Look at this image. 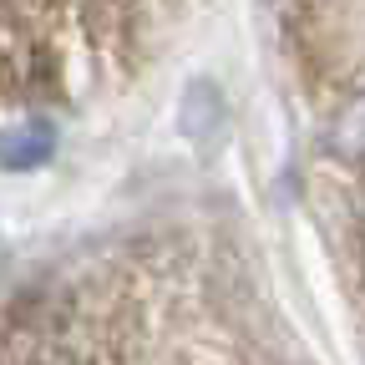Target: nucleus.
I'll use <instances>...</instances> for the list:
<instances>
[{
	"instance_id": "1",
	"label": "nucleus",
	"mask_w": 365,
	"mask_h": 365,
	"mask_svg": "<svg viewBox=\"0 0 365 365\" xmlns=\"http://www.w3.org/2000/svg\"><path fill=\"white\" fill-rule=\"evenodd\" d=\"M325 153L340 163H365V86L345 97L325 127Z\"/></svg>"
},
{
	"instance_id": "2",
	"label": "nucleus",
	"mask_w": 365,
	"mask_h": 365,
	"mask_svg": "<svg viewBox=\"0 0 365 365\" xmlns=\"http://www.w3.org/2000/svg\"><path fill=\"white\" fill-rule=\"evenodd\" d=\"M56 137L46 122H21V127H6L0 132V168H41L51 158Z\"/></svg>"
},
{
	"instance_id": "3",
	"label": "nucleus",
	"mask_w": 365,
	"mask_h": 365,
	"mask_svg": "<svg viewBox=\"0 0 365 365\" xmlns=\"http://www.w3.org/2000/svg\"><path fill=\"white\" fill-rule=\"evenodd\" d=\"M360 234H365V208H360Z\"/></svg>"
}]
</instances>
